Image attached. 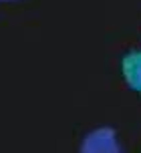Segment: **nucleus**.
I'll return each mask as SVG.
<instances>
[{
    "mask_svg": "<svg viewBox=\"0 0 141 153\" xmlns=\"http://www.w3.org/2000/svg\"><path fill=\"white\" fill-rule=\"evenodd\" d=\"M79 153H121V143L113 129L99 127L83 139Z\"/></svg>",
    "mask_w": 141,
    "mask_h": 153,
    "instance_id": "f257e3e1",
    "label": "nucleus"
},
{
    "mask_svg": "<svg viewBox=\"0 0 141 153\" xmlns=\"http://www.w3.org/2000/svg\"><path fill=\"white\" fill-rule=\"evenodd\" d=\"M123 76L125 83L135 93H141V51L129 53L123 61Z\"/></svg>",
    "mask_w": 141,
    "mask_h": 153,
    "instance_id": "f03ea898",
    "label": "nucleus"
},
{
    "mask_svg": "<svg viewBox=\"0 0 141 153\" xmlns=\"http://www.w3.org/2000/svg\"><path fill=\"white\" fill-rule=\"evenodd\" d=\"M0 2H14V0H0Z\"/></svg>",
    "mask_w": 141,
    "mask_h": 153,
    "instance_id": "7ed1b4c3",
    "label": "nucleus"
}]
</instances>
